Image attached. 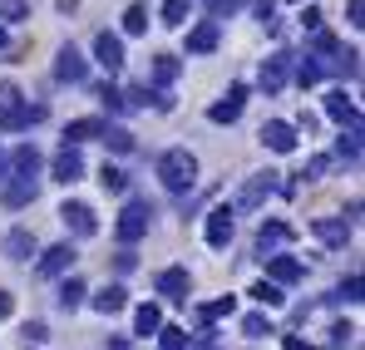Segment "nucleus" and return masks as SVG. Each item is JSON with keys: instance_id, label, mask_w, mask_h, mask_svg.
Here are the masks:
<instances>
[{"instance_id": "f257e3e1", "label": "nucleus", "mask_w": 365, "mask_h": 350, "mask_svg": "<svg viewBox=\"0 0 365 350\" xmlns=\"http://www.w3.org/2000/svg\"><path fill=\"white\" fill-rule=\"evenodd\" d=\"M158 182L182 197V192H192V182H197V158L187 153V148H168L163 158H158Z\"/></svg>"}, {"instance_id": "f03ea898", "label": "nucleus", "mask_w": 365, "mask_h": 350, "mask_svg": "<svg viewBox=\"0 0 365 350\" xmlns=\"http://www.w3.org/2000/svg\"><path fill=\"white\" fill-rule=\"evenodd\" d=\"M148 222H153V207L143 197H128V207L119 212L114 232H119V242H138V237H148Z\"/></svg>"}, {"instance_id": "7ed1b4c3", "label": "nucleus", "mask_w": 365, "mask_h": 350, "mask_svg": "<svg viewBox=\"0 0 365 350\" xmlns=\"http://www.w3.org/2000/svg\"><path fill=\"white\" fill-rule=\"evenodd\" d=\"M262 143H267L272 153H297V148H302V133H297V123H287V118H267V123H262Z\"/></svg>"}, {"instance_id": "20e7f679", "label": "nucleus", "mask_w": 365, "mask_h": 350, "mask_svg": "<svg viewBox=\"0 0 365 350\" xmlns=\"http://www.w3.org/2000/svg\"><path fill=\"white\" fill-rule=\"evenodd\" d=\"M287 79H292V55H267L262 74H257L262 94H282V89H287Z\"/></svg>"}, {"instance_id": "39448f33", "label": "nucleus", "mask_w": 365, "mask_h": 350, "mask_svg": "<svg viewBox=\"0 0 365 350\" xmlns=\"http://www.w3.org/2000/svg\"><path fill=\"white\" fill-rule=\"evenodd\" d=\"M60 222L74 237H94V232H99V217H94V207H89V202H64V207H60Z\"/></svg>"}, {"instance_id": "423d86ee", "label": "nucleus", "mask_w": 365, "mask_h": 350, "mask_svg": "<svg viewBox=\"0 0 365 350\" xmlns=\"http://www.w3.org/2000/svg\"><path fill=\"white\" fill-rule=\"evenodd\" d=\"M202 237H207V247H212V252H222V247L232 242V207H227V202L207 212V227H202Z\"/></svg>"}, {"instance_id": "0eeeda50", "label": "nucleus", "mask_w": 365, "mask_h": 350, "mask_svg": "<svg viewBox=\"0 0 365 350\" xmlns=\"http://www.w3.org/2000/svg\"><path fill=\"white\" fill-rule=\"evenodd\" d=\"M242 109H247V89H242V84H232V89H227V94L207 109V118H212V123H237V118H242Z\"/></svg>"}, {"instance_id": "6e6552de", "label": "nucleus", "mask_w": 365, "mask_h": 350, "mask_svg": "<svg viewBox=\"0 0 365 350\" xmlns=\"http://www.w3.org/2000/svg\"><path fill=\"white\" fill-rule=\"evenodd\" d=\"M55 182H79L84 177V158H79V143H64L60 153H55V168H50Z\"/></svg>"}, {"instance_id": "1a4fd4ad", "label": "nucleus", "mask_w": 365, "mask_h": 350, "mask_svg": "<svg viewBox=\"0 0 365 350\" xmlns=\"http://www.w3.org/2000/svg\"><path fill=\"white\" fill-rule=\"evenodd\" d=\"M267 277H272L277 287H292V282L306 277V267L297 262V257H287V252H272V257H267Z\"/></svg>"}, {"instance_id": "9d476101", "label": "nucleus", "mask_w": 365, "mask_h": 350, "mask_svg": "<svg viewBox=\"0 0 365 350\" xmlns=\"http://www.w3.org/2000/svg\"><path fill=\"white\" fill-rule=\"evenodd\" d=\"M84 74H89L84 55H79L74 45H64V50H60V59H55V79H60V84H84Z\"/></svg>"}, {"instance_id": "9b49d317", "label": "nucleus", "mask_w": 365, "mask_h": 350, "mask_svg": "<svg viewBox=\"0 0 365 350\" xmlns=\"http://www.w3.org/2000/svg\"><path fill=\"white\" fill-rule=\"evenodd\" d=\"M158 292H163V301H187V292H192L187 267H163L158 272Z\"/></svg>"}, {"instance_id": "f8f14e48", "label": "nucleus", "mask_w": 365, "mask_h": 350, "mask_svg": "<svg viewBox=\"0 0 365 350\" xmlns=\"http://www.w3.org/2000/svg\"><path fill=\"white\" fill-rule=\"evenodd\" d=\"M0 252H5L10 262H30L40 247H35V232H30V227H10V232H5V242H0Z\"/></svg>"}, {"instance_id": "ddd939ff", "label": "nucleus", "mask_w": 365, "mask_h": 350, "mask_svg": "<svg viewBox=\"0 0 365 350\" xmlns=\"http://www.w3.org/2000/svg\"><path fill=\"white\" fill-rule=\"evenodd\" d=\"M74 257H79V252H74L69 242L45 247V252H40V277H60V272H69V267H74Z\"/></svg>"}, {"instance_id": "4468645a", "label": "nucleus", "mask_w": 365, "mask_h": 350, "mask_svg": "<svg viewBox=\"0 0 365 350\" xmlns=\"http://www.w3.org/2000/svg\"><path fill=\"white\" fill-rule=\"evenodd\" d=\"M311 237H321L326 247H346L351 242V222L346 217H316L311 222Z\"/></svg>"}, {"instance_id": "2eb2a0df", "label": "nucleus", "mask_w": 365, "mask_h": 350, "mask_svg": "<svg viewBox=\"0 0 365 350\" xmlns=\"http://www.w3.org/2000/svg\"><path fill=\"white\" fill-rule=\"evenodd\" d=\"M94 59H99V64H104L109 74H119V69H123V40H119V35H109V30H104V35L94 40Z\"/></svg>"}, {"instance_id": "dca6fc26", "label": "nucleus", "mask_w": 365, "mask_h": 350, "mask_svg": "<svg viewBox=\"0 0 365 350\" xmlns=\"http://www.w3.org/2000/svg\"><path fill=\"white\" fill-rule=\"evenodd\" d=\"M326 114L336 118L341 128H346V123H361V109H356V99H351L346 89H331V94H326Z\"/></svg>"}, {"instance_id": "f3484780", "label": "nucleus", "mask_w": 365, "mask_h": 350, "mask_svg": "<svg viewBox=\"0 0 365 350\" xmlns=\"http://www.w3.org/2000/svg\"><path fill=\"white\" fill-rule=\"evenodd\" d=\"M217 40H222V35H217V20H202V25L187 30V55H212Z\"/></svg>"}, {"instance_id": "a211bd4d", "label": "nucleus", "mask_w": 365, "mask_h": 350, "mask_svg": "<svg viewBox=\"0 0 365 350\" xmlns=\"http://www.w3.org/2000/svg\"><path fill=\"white\" fill-rule=\"evenodd\" d=\"M35 197H40V177L15 173V182H5V207H25V202H35Z\"/></svg>"}, {"instance_id": "6ab92c4d", "label": "nucleus", "mask_w": 365, "mask_h": 350, "mask_svg": "<svg viewBox=\"0 0 365 350\" xmlns=\"http://www.w3.org/2000/svg\"><path fill=\"white\" fill-rule=\"evenodd\" d=\"M272 187H277V177H272V173H257L242 192H237V207H257V202H267V197H272Z\"/></svg>"}, {"instance_id": "aec40b11", "label": "nucleus", "mask_w": 365, "mask_h": 350, "mask_svg": "<svg viewBox=\"0 0 365 350\" xmlns=\"http://www.w3.org/2000/svg\"><path fill=\"white\" fill-rule=\"evenodd\" d=\"M292 237H297V232H292L287 222H267V227L257 232V252H262V257H272V252H277V247H287Z\"/></svg>"}, {"instance_id": "412c9836", "label": "nucleus", "mask_w": 365, "mask_h": 350, "mask_svg": "<svg viewBox=\"0 0 365 350\" xmlns=\"http://www.w3.org/2000/svg\"><path fill=\"white\" fill-rule=\"evenodd\" d=\"M104 133V118H69L64 123V143H89Z\"/></svg>"}, {"instance_id": "4be33fe9", "label": "nucleus", "mask_w": 365, "mask_h": 350, "mask_svg": "<svg viewBox=\"0 0 365 350\" xmlns=\"http://www.w3.org/2000/svg\"><path fill=\"white\" fill-rule=\"evenodd\" d=\"M89 306H94L99 316H119L123 306H128V292H123V287H109V292H94V296H89Z\"/></svg>"}, {"instance_id": "5701e85b", "label": "nucleus", "mask_w": 365, "mask_h": 350, "mask_svg": "<svg viewBox=\"0 0 365 350\" xmlns=\"http://www.w3.org/2000/svg\"><path fill=\"white\" fill-rule=\"evenodd\" d=\"M10 168L25 173V177H40V148H35V143H20V148L10 153Z\"/></svg>"}, {"instance_id": "b1692460", "label": "nucleus", "mask_w": 365, "mask_h": 350, "mask_svg": "<svg viewBox=\"0 0 365 350\" xmlns=\"http://www.w3.org/2000/svg\"><path fill=\"white\" fill-rule=\"evenodd\" d=\"M158 326H163V311H158L153 301H143V306L133 311V331H138V336H153Z\"/></svg>"}, {"instance_id": "393cba45", "label": "nucleus", "mask_w": 365, "mask_h": 350, "mask_svg": "<svg viewBox=\"0 0 365 350\" xmlns=\"http://www.w3.org/2000/svg\"><path fill=\"white\" fill-rule=\"evenodd\" d=\"M178 69H182L178 55H158V59H153V84H158V89H168V84L178 79Z\"/></svg>"}, {"instance_id": "a878e982", "label": "nucleus", "mask_w": 365, "mask_h": 350, "mask_svg": "<svg viewBox=\"0 0 365 350\" xmlns=\"http://www.w3.org/2000/svg\"><path fill=\"white\" fill-rule=\"evenodd\" d=\"M336 153H341V158H351V163L361 158V123H346V133L336 138Z\"/></svg>"}, {"instance_id": "bb28decb", "label": "nucleus", "mask_w": 365, "mask_h": 350, "mask_svg": "<svg viewBox=\"0 0 365 350\" xmlns=\"http://www.w3.org/2000/svg\"><path fill=\"white\" fill-rule=\"evenodd\" d=\"M99 138H104L114 153H133V133H128V128H119V123H104V133H99Z\"/></svg>"}, {"instance_id": "cd10ccee", "label": "nucleus", "mask_w": 365, "mask_h": 350, "mask_svg": "<svg viewBox=\"0 0 365 350\" xmlns=\"http://www.w3.org/2000/svg\"><path fill=\"white\" fill-rule=\"evenodd\" d=\"M158 15H163V25H173V30H178V25H187V15H192V0H163V10H158Z\"/></svg>"}, {"instance_id": "c85d7f7f", "label": "nucleus", "mask_w": 365, "mask_h": 350, "mask_svg": "<svg viewBox=\"0 0 365 350\" xmlns=\"http://www.w3.org/2000/svg\"><path fill=\"white\" fill-rule=\"evenodd\" d=\"M99 182H104V192H128V173H123L119 163H104L99 168Z\"/></svg>"}, {"instance_id": "c756f323", "label": "nucleus", "mask_w": 365, "mask_h": 350, "mask_svg": "<svg viewBox=\"0 0 365 350\" xmlns=\"http://www.w3.org/2000/svg\"><path fill=\"white\" fill-rule=\"evenodd\" d=\"M158 350H187V331L182 326H158Z\"/></svg>"}, {"instance_id": "7c9ffc66", "label": "nucleus", "mask_w": 365, "mask_h": 350, "mask_svg": "<svg viewBox=\"0 0 365 350\" xmlns=\"http://www.w3.org/2000/svg\"><path fill=\"white\" fill-rule=\"evenodd\" d=\"M143 30H148V10L133 0V5L123 10V35H143Z\"/></svg>"}, {"instance_id": "2f4dec72", "label": "nucleus", "mask_w": 365, "mask_h": 350, "mask_svg": "<svg viewBox=\"0 0 365 350\" xmlns=\"http://www.w3.org/2000/svg\"><path fill=\"white\" fill-rule=\"evenodd\" d=\"M252 301H262V306H282V301H287V292L267 277V282H257V287H252Z\"/></svg>"}, {"instance_id": "473e14b6", "label": "nucleus", "mask_w": 365, "mask_h": 350, "mask_svg": "<svg viewBox=\"0 0 365 350\" xmlns=\"http://www.w3.org/2000/svg\"><path fill=\"white\" fill-rule=\"evenodd\" d=\"M84 292H89V287H84V282H74V277H69V282H60V306H64V311L84 306Z\"/></svg>"}, {"instance_id": "72a5a7b5", "label": "nucleus", "mask_w": 365, "mask_h": 350, "mask_svg": "<svg viewBox=\"0 0 365 350\" xmlns=\"http://www.w3.org/2000/svg\"><path fill=\"white\" fill-rule=\"evenodd\" d=\"M297 84H302V89H316V84H321V59H302V64H297Z\"/></svg>"}, {"instance_id": "f704fd0d", "label": "nucleus", "mask_w": 365, "mask_h": 350, "mask_svg": "<svg viewBox=\"0 0 365 350\" xmlns=\"http://www.w3.org/2000/svg\"><path fill=\"white\" fill-rule=\"evenodd\" d=\"M0 20L5 25H20V20H30V5L25 0H0Z\"/></svg>"}, {"instance_id": "c9c22d12", "label": "nucleus", "mask_w": 365, "mask_h": 350, "mask_svg": "<svg viewBox=\"0 0 365 350\" xmlns=\"http://www.w3.org/2000/svg\"><path fill=\"white\" fill-rule=\"evenodd\" d=\"M232 311H237V301H232V296H222V301L202 306V321H222V316H232Z\"/></svg>"}, {"instance_id": "e433bc0d", "label": "nucleus", "mask_w": 365, "mask_h": 350, "mask_svg": "<svg viewBox=\"0 0 365 350\" xmlns=\"http://www.w3.org/2000/svg\"><path fill=\"white\" fill-rule=\"evenodd\" d=\"M0 109H5V114H15V109H20V89H15L10 79H0Z\"/></svg>"}, {"instance_id": "4c0bfd02", "label": "nucleus", "mask_w": 365, "mask_h": 350, "mask_svg": "<svg viewBox=\"0 0 365 350\" xmlns=\"http://www.w3.org/2000/svg\"><path fill=\"white\" fill-rule=\"evenodd\" d=\"M267 331H272V321H267V316H247V321H242V336H252V341H262Z\"/></svg>"}, {"instance_id": "58836bf2", "label": "nucleus", "mask_w": 365, "mask_h": 350, "mask_svg": "<svg viewBox=\"0 0 365 350\" xmlns=\"http://www.w3.org/2000/svg\"><path fill=\"white\" fill-rule=\"evenodd\" d=\"M336 301H361V277H346L341 292H336Z\"/></svg>"}, {"instance_id": "ea45409f", "label": "nucleus", "mask_w": 365, "mask_h": 350, "mask_svg": "<svg viewBox=\"0 0 365 350\" xmlns=\"http://www.w3.org/2000/svg\"><path fill=\"white\" fill-rule=\"evenodd\" d=\"M99 99H104V104H109L114 114H119V109H123V94H119V89H114V84H104V89H99Z\"/></svg>"}, {"instance_id": "a19ab883", "label": "nucleus", "mask_w": 365, "mask_h": 350, "mask_svg": "<svg viewBox=\"0 0 365 350\" xmlns=\"http://www.w3.org/2000/svg\"><path fill=\"white\" fill-rule=\"evenodd\" d=\"M331 173V158H326V153H321V158H311V163H306V177H326Z\"/></svg>"}, {"instance_id": "79ce46f5", "label": "nucleus", "mask_w": 365, "mask_h": 350, "mask_svg": "<svg viewBox=\"0 0 365 350\" xmlns=\"http://www.w3.org/2000/svg\"><path fill=\"white\" fill-rule=\"evenodd\" d=\"M346 20L361 30V25H365V0H351V5H346Z\"/></svg>"}, {"instance_id": "37998d69", "label": "nucleus", "mask_w": 365, "mask_h": 350, "mask_svg": "<svg viewBox=\"0 0 365 350\" xmlns=\"http://www.w3.org/2000/svg\"><path fill=\"white\" fill-rule=\"evenodd\" d=\"M351 331H356V326H346V321H341V326H331V341H336V346H346V341H351Z\"/></svg>"}, {"instance_id": "c03bdc74", "label": "nucleus", "mask_w": 365, "mask_h": 350, "mask_svg": "<svg viewBox=\"0 0 365 350\" xmlns=\"http://www.w3.org/2000/svg\"><path fill=\"white\" fill-rule=\"evenodd\" d=\"M45 336H50V331H45L40 321H30V326H25V341H45Z\"/></svg>"}, {"instance_id": "a18cd8bd", "label": "nucleus", "mask_w": 365, "mask_h": 350, "mask_svg": "<svg viewBox=\"0 0 365 350\" xmlns=\"http://www.w3.org/2000/svg\"><path fill=\"white\" fill-rule=\"evenodd\" d=\"M302 25H306V30H321V10H311V5H306V15H302Z\"/></svg>"}, {"instance_id": "49530a36", "label": "nucleus", "mask_w": 365, "mask_h": 350, "mask_svg": "<svg viewBox=\"0 0 365 350\" xmlns=\"http://www.w3.org/2000/svg\"><path fill=\"white\" fill-rule=\"evenodd\" d=\"M272 10H277V0H257V20H272Z\"/></svg>"}, {"instance_id": "de8ad7c7", "label": "nucleus", "mask_w": 365, "mask_h": 350, "mask_svg": "<svg viewBox=\"0 0 365 350\" xmlns=\"http://www.w3.org/2000/svg\"><path fill=\"white\" fill-rule=\"evenodd\" d=\"M10 311H15V296H10V292H0V316H10Z\"/></svg>"}, {"instance_id": "09e8293b", "label": "nucleus", "mask_w": 365, "mask_h": 350, "mask_svg": "<svg viewBox=\"0 0 365 350\" xmlns=\"http://www.w3.org/2000/svg\"><path fill=\"white\" fill-rule=\"evenodd\" d=\"M5 177H10V173H5V158H0V182H5Z\"/></svg>"}, {"instance_id": "8fccbe9b", "label": "nucleus", "mask_w": 365, "mask_h": 350, "mask_svg": "<svg viewBox=\"0 0 365 350\" xmlns=\"http://www.w3.org/2000/svg\"><path fill=\"white\" fill-rule=\"evenodd\" d=\"M0 50H5V25H0Z\"/></svg>"}, {"instance_id": "3c124183", "label": "nucleus", "mask_w": 365, "mask_h": 350, "mask_svg": "<svg viewBox=\"0 0 365 350\" xmlns=\"http://www.w3.org/2000/svg\"><path fill=\"white\" fill-rule=\"evenodd\" d=\"M306 350H311V346H306Z\"/></svg>"}]
</instances>
